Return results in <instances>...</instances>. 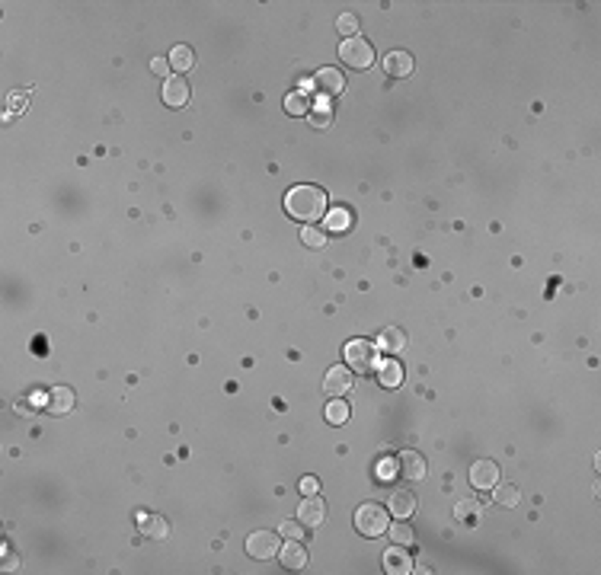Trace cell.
Here are the masks:
<instances>
[{"instance_id":"obj_20","label":"cell","mask_w":601,"mask_h":575,"mask_svg":"<svg viewBox=\"0 0 601 575\" xmlns=\"http://www.w3.org/2000/svg\"><path fill=\"white\" fill-rule=\"evenodd\" d=\"M413 511H416V495H413V492H406V489L390 492V515H394V518H413Z\"/></svg>"},{"instance_id":"obj_28","label":"cell","mask_w":601,"mask_h":575,"mask_svg":"<svg viewBox=\"0 0 601 575\" xmlns=\"http://www.w3.org/2000/svg\"><path fill=\"white\" fill-rule=\"evenodd\" d=\"M300 240H304L310 249H323L326 246V234H323V230H317V227H304Z\"/></svg>"},{"instance_id":"obj_6","label":"cell","mask_w":601,"mask_h":575,"mask_svg":"<svg viewBox=\"0 0 601 575\" xmlns=\"http://www.w3.org/2000/svg\"><path fill=\"white\" fill-rule=\"evenodd\" d=\"M352 387H355V380H352V368H345V364H336V368L326 371V380H323L326 396L339 400V396L352 393Z\"/></svg>"},{"instance_id":"obj_22","label":"cell","mask_w":601,"mask_h":575,"mask_svg":"<svg viewBox=\"0 0 601 575\" xmlns=\"http://www.w3.org/2000/svg\"><path fill=\"white\" fill-rule=\"evenodd\" d=\"M387 534H390V543H400V547H409V543L416 540V534H413V527H409L406 521H396V524H390L387 527Z\"/></svg>"},{"instance_id":"obj_18","label":"cell","mask_w":601,"mask_h":575,"mask_svg":"<svg viewBox=\"0 0 601 575\" xmlns=\"http://www.w3.org/2000/svg\"><path fill=\"white\" fill-rule=\"evenodd\" d=\"M141 534L147 537V540H163L166 534H170V524H166V518L160 515H141Z\"/></svg>"},{"instance_id":"obj_31","label":"cell","mask_w":601,"mask_h":575,"mask_svg":"<svg viewBox=\"0 0 601 575\" xmlns=\"http://www.w3.org/2000/svg\"><path fill=\"white\" fill-rule=\"evenodd\" d=\"M281 537H288V540H300V524L298 521H285V524H281Z\"/></svg>"},{"instance_id":"obj_23","label":"cell","mask_w":601,"mask_h":575,"mask_svg":"<svg viewBox=\"0 0 601 575\" xmlns=\"http://www.w3.org/2000/svg\"><path fill=\"white\" fill-rule=\"evenodd\" d=\"M307 121H310L313 128H330V121H332V109H330V102H320V106H310V112H307Z\"/></svg>"},{"instance_id":"obj_2","label":"cell","mask_w":601,"mask_h":575,"mask_svg":"<svg viewBox=\"0 0 601 575\" xmlns=\"http://www.w3.org/2000/svg\"><path fill=\"white\" fill-rule=\"evenodd\" d=\"M377 342H371V339H352L349 345H345V364H352V371H358V374H371V371H377Z\"/></svg>"},{"instance_id":"obj_7","label":"cell","mask_w":601,"mask_h":575,"mask_svg":"<svg viewBox=\"0 0 601 575\" xmlns=\"http://www.w3.org/2000/svg\"><path fill=\"white\" fill-rule=\"evenodd\" d=\"M298 518H300V527H320L326 521V502L317 495H307L298 505Z\"/></svg>"},{"instance_id":"obj_17","label":"cell","mask_w":601,"mask_h":575,"mask_svg":"<svg viewBox=\"0 0 601 575\" xmlns=\"http://www.w3.org/2000/svg\"><path fill=\"white\" fill-rule=\"evenodd\" d=\"M454 518H457L460 524H467V527H477V524L483 521V505L473 502V498H464V502L454 505Z\"/></svg>"},{"instance_id":"obj_13","label":"cell","mask_w":601,"mask_h":575,"mask_svg":"<svg viewBox=\"0 0 601 575\" xmlns=\"http://www.w3.org/2000/svg\"><path fill=\"white\" fill-rule=\"evenodd\" d=\"M74 393H70L67 387H55L48 393V400H45V412L48 415H64V412H70L74 409Z\"/></svg>"},{"instance_id":"obj_33","label":"cell","mask_w":601,"mask_h":575,"mask_svg":"<svg viewBox=\"0 0 601 575\" xmlns=\"http://www.w3.org/2000/svg\"><path fill=\"white\" fill-rule=\"evenodd\" d=\"M317 489H320V483H317V479H313V476H304V479H300V492H307V495H313V492H317Z\"/></svg>"},{"instance_id":"obj_11","label":"cell","mask_w":601,"mask_h":575,"mask_svg":"<svg viewBox=\"0 0 601 575\" xmlns=\"http://www.w3.org/2000/svg\"><path fill=\"white\" fill-rule=\"evenodd\" d=\"M384 569H387L390 575H406L413 572V559H409L406 547H400V543H394V547L384 553Z\"/></svg>"},{"instance_id":"obj_21","label":"cell","mask_w":601,"mask_h":575,"mask_svg":"<svg viewBox=\"0 0 601 575\" xmlns=\"http://www.w3.org/2000/svg\"><path fill=\"white\" fill-rule=\"evenodd\" d=\"M166 61H170L173 70H189L192 64H195V55H192L189 45H176V48L166 55Z\"/></svg>"},{"instance_id":"obj_32","label":"cell","mask_w":601,"mask_h":575,"mask_svg":"<svg viewBox=\"0 0 601 575\" xmlns=\"http://www.w3.org/2000/svg\"><path fill=\"white\" fill-rule=\"evenodd\" d=\"M151 70H153L157 77H166V74H170V61H166V58H153Z\"/></svg>"},{"instance_id":"obj_8","label":"cell","mask_w":601,"mask_h":575,"mask_svg":"<svg viewBox=\"0 0 601 575\" xmlns=\"http://www.w3.org/2000/svg\"><path fill=\"white\" fill-rule=\"evenodd\" d=\"M396 473H400L403 479H422L426 476V457H422L419 451H403L400 457H396Z\"/></svg>"},{"instance_id":"obj_1","label":"cell","mask_w":601,"mask_h":575,"mask_svg":"<svg viewBox=\"0 0 601 575\" xmlns=\"http://www.w3.org/2000/svg\"><path fill=\"white\" fill-rule=\"evenodd\" d=\"M285 208L298 221L313 224L320 217H326V192L320 185H294L285 195Z\"/></svg>"},{"instance_id":"obj_4","label":"cell","mask_w":601,"mask_h":575,"mask_svg":"<svg viewBox=\"0 0 601 575\" xmlns=\"http://www.w3.org/2000/svg\"><path fill=\"white\" fill-rule=\"evenodd\" d=\"M339 58H342L345 64H349L352 70H364L374 64V48H371V42H364V38H345L342 45H339Z\"/></svg>"},{"instance_id":"obj_15","label":"cell","mask_w":601,"mask_h":575,"mask_svg":"<svg viewBox=\"0 0 601 575\" xmlns=\"http://www.w3.org/2000/svg\"><path fill=\"white\" fill-rule=\"evenodd\" d=\"M377 383L381 387H387V390H394V387H400L403 383V364L400 361H377Z\"/></svg>"},{"instance_id":"obj_9","label":"cell","mask_w":601,"mask_h":575,"mask_svg":"<svg viewBox=\"0 0 601 575\" xmlns=\"http://www.w3.org/2000/svg\"><path fill=\"white\" fill-rule=\"evenodd\" d=\"M313 87L323 96H339L345 89V77L339 74L336 67H320L317 74H313Z\"/></svg>"},{"instance_id":"obj_26","label":"cell","mask_w":601,"mask_h":575,"mask_svg":"<svg viewBox=\"0 0 601 575\" xmlns=\"http://www.w3.org/2000/svg\"><path fill=\"white\" fill-rule=\"evenodd\" d=\"M285 112L288 115H307V112H310V102H307L304 93H291L285 99Z\"/></svg>"},{"instance_id":"obj_14","label":"cell","mask_w":601,"mask_h":575,"mask_svg":"<svg viewBox=\"0 0 601 575\" xmlns=\"http://www.w3.org/2000/svg\"><path fill=\"white\" fill-rule=\"evenodd\" d=\"M278 559H281V566H285V569L298 572V569L307 566V549L300 547V540H291V543H285V547L278 549Z\"/></svg>"},{"instance_id":"obj_29","label":"cell","mask_w":601,"mask_h":575,"mask_svg":"<svg viewBox=\"0 0 601 575\" xmlns=\"http://www.w3.org/2000/svg\"><path fill=\"white\" fill-rule=\"evenodd\" d=\"M336 26H339V32H342L345 38H355V32H358V19L352 16V13H342Z\"/></svg>"},{"instance_id":"obj_12","label":"cell","mask_w":601,"mask_h":575,"mask_svg":"<svg viewBox=\"0 0 601 575\" xmlns=\"http://www.w3.org/2000/svg\"><path fill=\"white\" fill-rule=\"evenodd\" d=\"M163 102H166V106H173V109H183L185 102H189V83H185L183 77H166Z\"/></svg>"},{"instance_id":"obj_3","label":"cell","mask_w":601,"mask_h":575,"mask_svg":"<svg viewBox=\"0 0 601 575\" xmlns=\"http://www.w3.org/2000/svg\"><path fill=\"white\" fill-rule=\"evenodd\" d=\"M355 527H358V534H362V537H381L384 530L390 527L387 511H384L377 502H364L362 508L355 511Z\"/></svg>"},{"instance_id":"obj_5","label":"cell","mask_w":601,"mask_h":575,"mask_svg":"<svg viewBox=\"0 0 601 575\" xmlns=\"http://www.w3.org/2000/svg\"><path fill=\"white\" fill-rule=\"evenodd\" d=\"M278 549H281L278 537H275L272 530H253V534L247 537V553L253 556V559H272Z\"/></svg>"},{"instance_id":"obj_35","label":"cell","mask_w":601,"mask_h":575,"mask_svg":"<svg viewBox=\"0 0 601 575\" xmlns=\"http://www.w3.org/2000/svg\"><path fill=\"white\" fill-rule=\"evenodd\" d=\"M23 106H26V93H23V96L13 93V96H10V109H13V112H23Z\"/></svg>"},{"instance_id":"obj_19","label":"cell","mask_w":601,"mask_h":575,"mask_svg":"<svg viewBox=\"0 0 601 575\" xmlns=\"http://www.w3.org/2000/svg\"><path fill=\"white\" fill-rule=\"evenodd\" d=\"M377 349L390 351V355L403 351V349H406V332L396 329V326H387V329H381V336H377Z\"/></svg>"},{"instance_id":"obj_24","label":"cell","mask_w":601,"mask_h":575,"mask_svg":"<svg viewBox=\"0 0 601 575\" xmlns=\"http://www.w3.org/2000/svg\"><path fill=\"white\" fill-rule=\"evenodd\" d=\"M492 498H496V505H502V508H515L518 502H521V492L515 489V486H499L496 492H492Z\"/></svg>"},{"instance_id":"obj_10","label":"cell","mask_w":601,"mask_h":575,"mask_svg":"<svg viewBox=\"0 0 601 575\" xmlns=\"http://www.w3.org/2000/svg\"><path fill=\"white\" fill-rule=\"evenodd\" d=\"M470 483L477 486V489H496L499 486V466L492 464V460H477V464L470 466Z\"/></svg>"},{"instance_id":"obj_16","label":"cell","mask_w":601,"mask_h":575,"mask_svg":"<svg viewBox=\"0 0 601 575\" xmlns=\"http://www.w3.org/2000/svg\"><path fill=\"white\" fill-rule=\"evenodd\" d=\"M384 70L390 77H409L413 74V58L406 51H390V55H384Z\"/></svg>"},{"instance_id":"obj_27","label":"cell","mask_w":601,"mask_h":575,"mask_svg":"<svg viewBox=\"0 0 601 575\" xmlns=\"http://www.w3.org/2000/svg\"><path fill=\"white\" fill-rule=\"evenodd\" d=\"M345 419H349V406H345L342 400H332L330 406H326V422H330V425H342Z\"/></svg>"},{"instance_id":"obj_30","label":"cell","mask_w":601,"mask_h":575,"mask_svg":"<svg viewBox=\"0 0 601 575\" xmlns=\"http://www.w3.org/2000/svg\"><path fill=\"white\" fill-rule=\"evenodd\" d=\"M377 476H381V479H394L396 476V460L384 457L381 464H377Z\"/></svg>"},{"instance_id":"obj_25","label":"cell","mask_w":601,"mask_h":575,"mask_svg":"<svg viewBox=\"0 0 601 575\" xmlns=\"http://www.w3.org/2000/svg\"><path fill=\"white\" fill-rule=\"evenodd\" d=\"M352 224V211L345 208H336V211H326V230H332V234H339V230H345Z\"/></svg>"},{"instance_id":"obj_34","label":"cell","mask_w":601,"mask_h":575,"mask_svg":"<svg viewBox=\"0 0 601 575\" xmlns=\"http://www.w3.org/2000/svg\"><path fill=\"white\" fill-rule=\"evenodd\" d=\"M4 569H6V572H13V569H19V559H16V556H13V549H10V547H6V553H4Z\"/></svg>"}]
</instances>
